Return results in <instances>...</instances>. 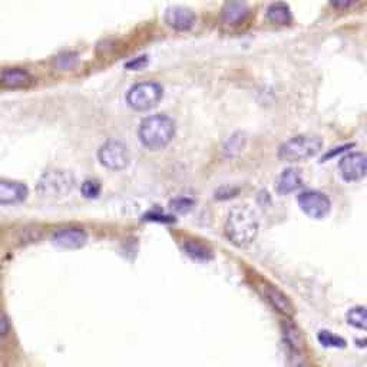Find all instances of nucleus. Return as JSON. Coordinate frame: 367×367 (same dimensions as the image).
<instances>
[{
	"label": "nucleus",
	"instance_id": "28",
	"mask_svg": "<svg viewBox=\"0 0 367 367\" xmlns=\"http://www.w3.org/2000/svg\"><path fill=\"white\" fill-rule=\"evenodd\" d=\"M353 145H354V144H346V145H342V146H339V148H334V151H331L328 155H324V157H323V160H326V158H330V157H333V155H335V154H340V152L346 151L347 148H352Z\"/></svg>",
	"mask_w": 367,
	"mask_h": 367
},
{
	"label": "nucleus",
	"instance_id": "27",
	"mask_svg": "<svg viewBox=\"0 0 367 367\" xmlns=\"http://www.w3.org/2000/svg\"><path fill=\"white\" fill-rule=\"evenodd\" d=\"M146 64V56H139L138 59H134L132 62L127 64V68H131V69H138L141 67H144Z\"/></svg>",
	"mask_w": 367,
	"mask_h": 367
},
{
	"label": "nucleus",
	"instance_id": "12",
	"mask_svg": "<svg viewBox=\"0 0 367 367\" xmlns=\"http://www.w3.org/2000/svg\"><path fill=\"white\" fill-rule=\"evenodd\" d=\"M32 75L22 68H8L0 75V85L11 89L26 88L32 83Z\"/></svg>",
	"mask_w": 367,
	"mask_h": 367
},
{
	"label": "nucleus",
	"instance_id": "31",
	"mask_svg": "<svg viewBox=\"0 0 367 367\" xmlns=\"http://www.w3.org/2000/svg\"><path fill=\"white\" fill-rule=\"evenodd\" d=\"M297 367H309V366H305V364H298Z\"/></svg>",
	"mask_w": 367,
	"mask_h": 367
},
{
	"label": "nucleus",
	"instance_id": "25",
	"mask_svg": "<svg viewBox=\"0 0 367 367\" xmlns=\"http://www.w3.org/2000/svg\"><path fill=\"white\" fill-rule=\"evenodd\" d=\"M238 188H233V187H223L220 188L217 193H216V197L219 200H227V198H231L234 197L235 194H238Z\"/></svg>",
	"mask_w": 367,
	"mask_h": 367
},
{
	"label": "nucleus",
	"instance_id": "13",
	"mask_svg": "<svg viewBox=\"0 0 367 367\" xmlns=\"http://www.w3.org/2000/svg\"><path fill=\"white\" fill-rule=\"evenodd\" d=\"M301 187V175L297 168H286L275 181V190L279 194L286 195Z\"/></svg>",
	"mask_w": 367,
	"mask_h": 367
},
{
	"label": "nucleus",
	"instance_id": "24",
	"mask_svg": "<svg viewBox=\"0 0 367 367\" xmlns=\"http://www.w3.org/2000/svg\"><path fill=\"white\" fill-rule=\"evenodd\" d=\"M193 205H194V201L190 200V198H175V200H172L171 204H169V207H171L174 211L181 212V214L188 212V211L193 208Z\"/></svg>",
	"mask_w": 367,
	"mask_h": 367
},
{
	"label": "nucleus",
	"instance_id": "23",
	"mask_svg": "<svg viewBox=\"0 0 367 367\" xmlns=\"http://www.w3.org/2000/svg\"><path fill=\"white\" fill-rule=\"evenodd\" d=\"M75 62H76V55L72 52L59 55L56 57V67H59L60 69H69L75 65Z\"/></svg>",
	"mask_w": 367,
	"mask_h": 367
},
{
	"label": "nucleus",
	"instance_id": "5",
	"mask_svg": "<svg viewBox=\"0 0 367 367\" xmlns=\"http://www.w3.org/2000/svg\"><path fill=\"white\" fill-rule=\"evenodd\" d=\"M162 94L164 89L158 82H139L128 90L127 101L131 108L137 111H146L161 101Z\"/></svg>",
	"mask_w": 367,
	"mask_h": 367
},
{
	"label": "nucleus",
	"instance_id": "21",
	"mask_svg": "<svg viewBox=\"0 0 367 367\" xmlns=\"http://www.w3.org/2000/svg\"><path fill=\"white\" fill-rule=\"evenodd\" d=\"M186 250H187V253L190 256L201 258V260H207V258L211 257L209 250L205 246H202V244H200V242H194V241L187 242L186 244Z\"/></svg>",
	"mask_w": 367,
	"mask_h": 367
},
{
	"label": "nucleus",
	"instance_id": "4",
	"mask_svg": "<svg viewBox=\"0 0 367 367\" xmlns=\"http://www.w3.org/2000/svg\"><path fill=\"white\" fill-rule=\"evenodd\" d=\"M75 187V176L65 169H48L38 181V193L43 198L67 197Z\"/></svg>",
	"mask_w": 367,
	"mask_h": 367
},
{
	"label": "nucleus",
	"instance_id": "17",
	"mask_svg": "<svg viewBox=\"0 0 367 367\" xmlns=\"http://www.w3.org/2000/svg\"><path fill=\"white\" fill-rule=\"evenodd\" d=\"M283 328H284V338H286L287 343L294 350H300L303 347V345H304V339H303V334H301L300 328L296 324L290 323V321H286Z\"/></svg>",
	"mask_w": 367,
	"mask_h": 367
},
{
	"label": "nucleus",
	"instance_id": "30",
	"mask_svg": "<svg viewBox=\"0 0 367 367\" xmlns=\"http://www.w3.org/2000/svg\"><path fill=\"white\" fill-rule=\"evenodd\" d=\"M334 6H338V8H345V6H350L352 2L350 0H346V2H333Z\"/></svg>",
	"mask_w": 367,
	"mask_h": 367
},
{
	"label": "nucleus",
	"instance_id": "6",
	"mask_svg": "<svg viewBox=\"0 0 367 367\" xmlns=\"http://www.w3.org/2000/svg\"><path fill=\"white\" fill-rule=\"evenodd\" d=\"M98 160L109 169H124L130 164V151L120 141H106L98 151Z\"/></svg>",
	"mask_w": 367,
	"mask_h": 367
},
{
	"label": "nucleus",
	"instance_id": "9",
	"mask_svg": "<svg viewBox=\"0 0 367 367\" xmlns=\"http://www.w3.org/2000/svg\"><path fill=\"white\" fill-rule=\"evenodd\" d=\"M27 194L29 191L25 184L18 181L0 179V204H19L26 200Z\"/></svg>",
	"mask_w": 367,
	"mask_h": 367
},
{
	"label": "nucleus",
	"instance_id": "14",
	"mask_svg": "<svg viewBox=\"0 0 367 367\" xmlns=\"http://www.w3.org/2000/svg\"><path fill=\"white\" fill-rule=\"evenodd\" d=\"M265 294H267V298L268 301L272 304V307L286 314V316H291L294 313V305L293 303L290 301V298L283 293L280 291L279 289H275L272 286H268L265 289Z\"/></svg>",
	"mask_w": 367,
	"mask_h": 367
},
{
	"label": "nucleus",
	"instance_id": "7",
	"mask_svg": "<svg viewBox=\"0 0 367 367\" xmlns=\"http://www.w3.org/2000/svg\"><path fill=\"white\" fill-rule=\"evenodd\" d=\"M298 204L301 209L314 220L324 219L331 208L330 198L324 193L316 190L301 193L298 195Z\"/></svg>",
	"mask_w": 367,
	"mask_h": 367
},
{
	"label": "nucleus",
	"instance_id": "8",
	"mask_svg": "<svg viewBox=\"0 0 367 367\" xmlns=\"http://www.w3.org/2000/svg\"><path fill=\"white\" fill-rule=\"evenodd\" d=\"M339 169L346 181H359L367 174V155L364 152H350L340 160Z\"/></svg>",
	"mask_w": 367,
	"mask_h": 367
},
{
	"label": "nucleus",
	"instance_id": "29",
	"mask_svg": "<svg viewBox=\"0 0 367 367\" xmlns=\"http://www.w3.org/2000/svg\"><path fill=\"white\" fill-rule=\"evenodd\" d=\"M146 217H149L148 220H161V221H174L172 217H164V216H158V214H148Z\"/></svg>",
	"mask_w": 367,
	"mask_h": 367
},
{
	"label": "nucleus",
	"instance_id": "1",
	"mask_svg": "<svg viewBox=\"0 0 367 367\" xmlns=\"http://www.w3.org/2000/svg\"><path fill=\"white\" fill-rule=\"evenodd\" d=\"M258 233V220L256 212L247 205L234 207L226 221V235L238 247H247Z\"/></svg>",
	"mask_w": 367,
	"mask_h": 367
},
{
	"label": "nucleus",
	"instance_id": "22",
	"mask_svg": "<svg viewBox=\"0 0 367 367\" xmlns=\"http://www.w3.org/2000/svg\"><path fill=\"white\" fill-rule=\"evenodd\" d=\"M81 190L86 198H97L101 193V184L97 179H86L82 184Z\"/></svg>",
	"mask_w": 367,
	"mask_h": 367
},
{
	"label": "nucleus",
	"instance_id": "16",
	"mask_svg": "<svg viewBox=\"0 0 367 367\" xmlns=\"http://www.w3.org/2000/svg\"><path fill=\"white\" fill-rule=\"evenodd\" d=\"M267 19L275 25H289L291 23V12L286 4H272L267 11Z\"/></svg>",
	"mask_w": 367,
	"mask_h": 367
},
{
	"label": "nucleus",
	"instance_id": "26",
	"mask_svg": "<svg viewBox=\"0 0 367 367\" xmlns=\"http://www.w3.org/2000/svg\"><path fill=\"white\" fill-rule=\"evenodd\" d=\"M9 330H11V324L8 317L5 314H0V340L6 338L9 334Z\"/></svg>",
	"mask_w": 367,
	"mask_h": 367
},
{
	"label": "nucleus",
	"instance_id": "10",
	"mask_svg": "<svg viewBox=\"0 0 367 367\" xmlns=\"http://www.w3.org/2000/svg\"><path fill=\"white\" fill-rule=\"evenodd\" d=\"M86 234L81 228H64L59 230L53 234V242L56 246L68 249V250H76L83 247L86 244Z\"/></svg>",
	"mask_w": 367,
	"mask_h": 367
},
{
	"label": "nucleus",
	"instance_id": "20",
	"mask_svg": "<svg viewBox=\"0 0 367 367\" xmlns=\"http://www.w3.org/2000/svg\"><path fill=\"white\" fill-rule=\"evenodd\" d=\"M319 340L324 347H340V349H343L346 346V342L342 338H339V335L333 334L331 331H320Z\"/></svg>",
	"mask_w": 367,
	"mask_h": 367
},
{
	"label": "nucleus",
	"instance_id": "18",
	"mask_svg": "<svg viewBox=\"0 0 367 367\" xmlns=\"http://www.w3.org/2000/svg\"><path fill=\"white\" fill-rule=\"evenodd\" d=\"M346 320L350 326L367 331V307H353L347 312Z\"/></svg>",
	"mask_w": 367,
	"mask_h": 367
},
{
	"label": "nucleus",
	"instance_id": "11",
	"mask_svg": "<svg viewBox=\"0 0 367 367\" xmlns=\"http://www.w3.org/2000/svg\"><path fill=\"white\" fill-rule=\"evenodd\" d=\"M165 22L176 30H188L195 23V13L184 6H171L165 11Z\"/></svg>",
	"mask_w": 367,
	"mask_h": 367
},
{
	"label": "nucleus",
	"instance_id": "15",
	"mask_svg": "<svg viewBox=\"0 0 367 367\" xmlns=\"http://www.w3.org/2000/svg\"><path fill=\"white\" fill-rule=\"evenodd\" d=\"M250 13V9L242 2H230L223 8V19L228 25H240Z\"/></svg>",
	"mask_w": 367,
	"mask_h": 367
},
{
	"label": "nucleus",
	"instance_id": "2",
	"mask_svg": "<svg viewBox=\"0 0 367 367\" xmlns=\"http://www.w3.org/2000/svg\"><path fill=\"white\" fill-rule=\"evenodd\" d=\"M175 134V122L165 113H157L145 118L139 127L141 142L149 149L167 146Z\"/></svg>",
	"mask_w": 367,
	"mask_h": 367
},
{
	"label": "nucleus",
	"instance_id": "3",
	"mask_svg": "<svg viewBox=\"0 0 367 367\" xmlns=\"http://www.w3.org/2000/svg\"><path fill=\"white\" fill-rule=\"evenodd\" d=\"M323 146V139L317 135H297L279 148V158L287 162L305 161L316 155Z\"/></svg>",
	"mask_w": 367,
	"mask_h": 367
},
{
	"label": "nucleus",
	"instance_id": "19",
	"mask_svg": "<svg viewBox=\"0 0 367 367\" xmlns=\"http://www.w3.org/2000/svg\"><path fill=\"white\" fill-rule=\"evenodd\" d=\"M246 135H244L242 132H235L234 135H231L228 138V141L226 142V146H224V152L228 155V157H235L238 155L240 152L242 151L244 145H246Z\"/></svg>",
	"mask_w": 367,
	"mask_h": 367
}]
</instances>
